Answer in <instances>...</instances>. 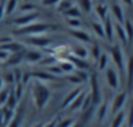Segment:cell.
Segmentation results:
<instances>
[{"label":"cell","instance_id":"obj_1","mask_svg":"<svg viewBox=\"0 0 133 127\" xmlns=\"http://www.w3.org/2000/svg\"><path fill=\"white\" fill-rule=\"evenodd\" d=\"M30 96H31V101L35 109L42 110L47 106L51 98V89L44 81L33 79L30 81Z\"/></svg>","mask_w":133,"mask_h":127},{"label":"cell","instance_id":"obj_2","mask_svg":"<svg viewBox=\"0 0 133 127\" xmlns=\"http://www.w3.org/2000/svg\"><path fill=\"white\" fill-rule=\"evenodd\" d=\"M56 26L52 24H47V22H33L30 25L22 26V28H17V30H15V34L21 35V37H30V35H41V34H47L51 30H55Z\"/></svg>","mask_w":133,"mask_h":127},{"label":"cell","instance_id":"obj_3","mask_svg":"<svg viewBox=\"0 0 133 127\" xmlns=\"http://www.w3.org/2000/svg\"><path fill=\"white\" fill-rule=\"evenodd\" d=\"M108 56L110 59H112L114 64H115V68L117 71H121L124 72L125 70V58H124V51L121 49L120 45H112L110 49H108Z\"/></svg>","mask_w":133,"mask_h":127},{"label":"cell","instance_id":"obj_4","mask_svg":"<svg viewBox=\"0 0 133 127\" xmlns=\"http://www.w3.org/2000/svg\"><path fill=\"white\" fill-rule=\"evenodd\" d=\"M89 84H90V89L88 90L90 97H91V101H93V105L97 106L101 101H102V89H101V85H99V80H98V76L95 74H91L89 76Z\"/></svg>","mask_w":133,"mask_h":127},{"label":"cell","instance_id":"obj_5","mask_svg":"<svg viewBox=\"0 0 133 127\" xmlns=\"http://www.w3.org/2000/svg\"><path fill=\"white\" fill-rule=\"evenodd\" d=\"M54 42V39L46 34H41V35H30V37H25V43L30 45L34 49H39V50H44L46 47H48L51 43Z\"/></svg>","mask_w":133,"mask_h":127},{"label":"cell","instance_id":"obj_6","mask_svg":"<svg viewBox=\"0 0 133 127\" xmlns=\"http://www.w3.org/2000/svg\"><path fill=\"white\" fill-rule=\"evenodd\" d=\"M39 13L35 11V12H30V13H22L18 17L13 19L11 21L12 25H15L16 28H22V26H26V25H30L33 22H37L39 20Z\"/></svg>","mask_w":133,"mask_h":127},{"label":"cell","instance_id":"obj_7","mask_svg":"<svg viewBox=\"0 0 133 127\" xmlns=\"http://www.w3.org/2000/svg\"><path fill=\"white\" fill-rule=\"evenodd\" d=\"M127 102H128V92H127V90H121V92H119V93L114 97L112 102L110 104V113L116 114L117 111L124 110Z\"/></svg>","mask_w":133,"mask_h":127},{"label":"cell","instance_id":"obj_8","mask_svg":"<svg viewBox=\"0 0 133 127\" xmlns=\"http://www.w3.org/2000/svg\"><path fill=\"white\" fill-rule=\"evenodd\" d=\"M104 75H106V81L107 85L112 89V90H117L120 88V75L117 72V70L115 67L108 66L104 70Z\"/></svg>","mask_w":133,"mask_h":127},{"label":"cell","instance_id":"obj_9","mask_svg":"<svg viewBox=\"0 0 133 127\" xmlns=\"http://www.w3.org/2000/svg\"><path fill=\"white\" fill-rule=\"evenodd\" d=\"M108 11L111 13V16L114 17V20L116 21V24H123L124 20H125V16H124V8L120 3H112L108 5Z\"/></svg>","mask_w":133,"mask_h":127},{"label":"cell","instance_id":"obj_10","mask_svg":"<svg viewBox=\"0 0 133 127\" xmlns=\"http://www.w3.org/2000/svg\"><path fill=\"white\" fill-rule=\"evenodd\" d=\"M102 24H103V30H104V39L112 43L115 41V22L108 16L104 21H102Z\"/></svg>","mask_w":133,"mask_h":127},{"label":"cell","instance_id":"obj_11","mask_svg":"<svg viewBox=\"0 0 133 127\" xmlns=\"http://www.w3.org/2000/svg\"><path fill=\"white\" fill-rule=\"evenodd\" d=\"M97 106H98L97 113H95L97 120H98L99 124H102V123L107 119V117H108V114H110V102H108L107 100H106V101H101Z\"/></svg>","mask_w":133,"mask_h":127},{"label":"cell","instance_id":"obj_12","mask_svg":"<svg viewBox=\"0 0 133 127\" xmlns=\"http://www.w3.org/2000/svg\"><path fill=\"white\" fill-rule=\"evenodd\" d=\"M43 52L38 49H25L24 51V60L30 63V64H35V63H39V60L42 59Z\"/></svg>","mask_w":133,"mask_h":127},{"label":"cell","instance_id":"obj_13","mask_svg":"<svg viewBox=\"0 0 133 127\" xmlns=\"http://www.w3.org/2000/svg\"><path fill=\"white\" fill-rule=\"evenodd\" d=\"M81 92H82V88H81V87H76L75 89L69 90L68 93L65 94V97L63 98V101H61V104H60V107H61V109H68L69 105L75 101V98H76Z\"/></svg>","mask_w":133,"mask_h":127},{"label":"cell","instance_id":"obj_14","mask_svg":"<svg viewBox=\"0 0 133 127\" xmlns=\"http://www.w3.org/2000/svg\"><path fill=\"white\" fill-rule=\"evenodd\" d=\"M128 115H129V111H125V110L117 111L116 114H114L110 127H124L128 120Z\"/></svg>","mask_w":133,"mask_h":127},{"label":"cell","instance_id":"obj_15","mask_svg":"<svg viewBox=\"0 0 133 127\" xmlns=\"http://www.w3.org/2000/svg\"><path fill=\"white\" fill-rule=\"evenodd\" d=\"M97 17H98V21H104L108 16H110V11H108V5L104 3V2H99L97 5L93 7Z\"/></svg>","mask_w":133,"mask_h":127},{"label":"cell","instance_id":"obj_16","mask_svg":"<svg viewBox=\"0 0 133 127\" xmlns=\"http://www.w3.org/2000/svg\"><path fill=\"white\" fill-rule=\"evenodd\" d=\"M71 55L75 58H80V59H88L89 58V49L85 47L82 43L75 45L71 50H69Z\"/></svg>","mask_w":133,"mask_h":127},{"label":"cell","instance_id":"obj_17","mask_svg":"<svg viewBox=\"0 0 133 127\" xmlns=\"http://www.w3.org/2000/svg\"><path fill=\"white\" fill-rule=\"evenodd\" d=\"M71 35L77 39L80 43H91V37L88 32L82 30V29H72L71 30Z\"/></svg>","mask_w":133,"mask_h":127},{"label":"cell","instance_id":"obj_18","mask_svg":"<svg viewBox=\"0 0 133 127\" xmlns=\"http://www.w3.org/2000/svg\"><path fill=\"white\" fill-rule=\"evenodd\" d=\"M25 51V50H24ZM24 51H18V52H12L9 54L8 59L5 60V64L9 67H18V64L24 62Z\"/></svg>","mask_w":133,"mask_h":127},{"label":"cell","instance_id":"obj_19","mask_svg":"<svg viewBox=\"0 0 133 127\" xmlns=\"http://www.w3.org/2000/svg\"><path fill=\"white\" fill-rule=\"evenodd\" d=\"M86 93H88V90H86V89H82V92L75 98V101L69 105L68 109H69L71 111H81V109H82V104H84V100H85Z\"/></svg>","mask_w":133,"mask_h":127},{"label":"cell","instance_id":"obj_20","mask_svg":"<svg viewBox=\"0 0 133 127\" xmlns=\"http://www.w3.org/2000/svg\"><path fill=\"white\" fill-rule=\"evenodd\" d=\"M66 59H69L72 62V64L75 66L76 70H80V71H88L90 64H89V62L86 59H80V58H75L72 55H69Z\"/></svg>","mask_w":133,"mask_h":127},{"label":"cell","instance_id":"obj_21","mask_svg":"<svg viewBox=\"0 0 133 127\" xmlns=\"http://www.w3.org/2000/svg\"><path fill=\"white\" fill-rule=\"evenodd\" d=\"M57 64H59L63 75H69V74L75 72V70H76L69 59H61V62H57Z\"/></svg>","mask_w":133,"mask_h":127},{"label":"cell","instance_id":"obj_22","mask_svg":"<svg viewBox=\"0 0 133 127\" xmlns=\"http://www.w3.org/2000/svg\"><path fill=\"white\" fill-rule=\"evenodd\" d=\"M95 62H97V66H98V71H104L110 66V56H108L107 52L102 51Z\"/></svg>","mask_w":133,"mask_h":127},{"label":"cell","instance_id":"obj_23","mask_svg":"<svg viewBox=\"0 0 133 127\" xmlns=\"http://www.w3.org/2000/svg\"><path fill=\"white\" fill-rule=\"evenodd\" d=\"M115 38H117L123 45L128 43L127 35H125V32H124V28H123V24H116L115 22Z\"/></svg>","mask_w":133,"mask_h":127},{"label":"cell","instance_id":"obj_24","mask_svg":"<svg viewBox=\"0 0 133 127\" xmlns=\"http://www.w3.org/2000/svg\"><path fill=\"white\" fill-rule=\"evenodd\" d=\"M77 4H78L77 7L80 8V11L84 13H90L94 7L93 0H77Z\"/></svg>","mask_w":133,"mask_h":127},{"label":"cell","instance_id":"obj_25","mask_svg":"<svg viewBox=\"0 0 133 127\" xmlns=\"http://www.w3.org/2000/svg\"><path fill=\"white\" fill-rule=\"evenodd\" d=\"M123 28H124V32H125V35H127V41H128V45L132 42V38H133V25H132V21L129 19H125L124 22H123Z\"/></svg>","mask_w":133,"mask_h":127},{"label":"cell","instance_id":"obj_26","mask_svg":"<svg viewBox=\"0 0 133 127\" xmlns=\"http://www.w3.org/2000/svg\"><path fill=\"white\" fill-rule=\"evenodd\" d=\"M81 11H80V8L77 7V5H72L69 9H66L63 15H64V17L65 19H80L81 17Z\"/></svg>","mask_w":133,"mask_h":127},{"label":"cell","instance_id":"obj_27","mask_svg":"<svg viewBox=\"0 0 133 127\" xmlns=\"http://www.w3.org/2000/svg\"><path fill=\"white\" fill-rule=\"evenodd\" d=\"M90 26H91V29H93V32H94V34H95L97 37L104 38V30H103V24H102V21H91Z\"/></svg>","mask_w":133,"mask_h":127},{"label":"cell","instance_id":"obj_28","mask_svg":"<svg viewBox=\"0 0 133 127\" xmlns=\"http://www.w3.org/2000/svg\"><path fill=\"white\" fill-rule=\"evenodd\" d=\"M5 16H9L15 13V11L18 7V0H5Z\"/></svg>","mask_w":133,"mask_h":127},{"label":"cell","instance_id":"obj_29","mask_svg":"<svg viewBox=\"0 0 133 127\" xmlns=\"http://www.w3.org/2000/svg\"><path fill=\"white\" fill-rule=\"evenodd\" d=\"M55 63H57V58H56V56H54V55H43V56H42V59L39 60V64H41V66H43L44 68H46V67H48V66L55 64Z\"/></svg>","mask_w":133,"mask_h":127},{"label":"cell","instance_id":"obj_30","mask_svg":"<svg viewBox=\"0 0 133 127\" xmlns=\"http://www.w3.org/2000/svg\"><path fill=\"white\" fill-rule=\"evenodd\" d=\"M22 120H24V115H22V111L20 113H15V117L12 118V120L8 123L7 127H21L22 126Z\"/></svg>","mask_w":133,"mask_h":127},{"label":"cell","instance_id":"obj_31","mask_svg":"<svg viewBox=\"0 0 133 127\" xmlns=\"http://www.w3.org/2000/svg\"><path fill=\"white\" fill-rule=\"evenodd\" d=\"M17 11L20 12V15H22V13H30V12H35V5H34L33 3H29V2H26V3H22L20 7H17Z\"/></svg>","mask_w":133,"mask_h":127},{"label":"cell","instance_id":"obj_32","mask_svg":"<svg viewBox=\"0 0 133 127\" xmlns=\"http://www.w3.org/2000/svg\"><path fill=\"white\" fill-rule=\"evenodd\" d=\"M72 5H73V3L71 2V0H60V2H59V4H57L55 8H56V11H57V12H60V13H64L66 9H69Z\"/></svg>","mask_w":133,"mask_h":127},{"label":"cell","instance_id":"obj_33","mask_svg":"<svg viewBox=\"0 0 133 127\" xmlns=\"http://www.w3.org/2000/svg\"><path fill=\"white\" fill-rule=\"evenodd\" d=\"M24 89H25V87H24L21 83L15 84L13 88H12V93L15 94V97H16L18 101H20V100L22 98V96H24Z\"/></svg>","mask_w":133,"mask_h":127},{"label":"cell","instance_id":"obj_34","mask_svg":"<svg viewBox=\"0 0 133 127\" xmlns=\"http://www.w3.org/2000/svg\"><path fill=\"white\" fill-rule=\"evenodd\" d=\"M18 100L15 97V94L12 93V89H11V93H9V96H8V100H7V102H5V105L4 106H7V107H9V109H13V110H16V107H17V105H18Z\"/></svg>","mask_w":133,"mask_h":127},{"label":"cell","instance_id":"obj_35","mask_svg":"<svg viewBox=\"0 0 133 127\" xmlns=\"http://www.w3.org/2000/svg\"><path fill=\"white\" fill-rule=\"evenodd\" d=\"M46 71H47L50 75H52L54 77H57V76H61V75H63V72H61V70H60V67H59L57 63H55V64H52V66L46 67Z\"/></svg>","mask_w":133,"mask_h":127},{"label":"cell","instance_id":"obj_36","mask_svg":"<svg viewBox=\"0 0 133 127\" xmlns=\"http://www.w3.org/2000/svg\"><path fill=\"white\" fill-rule=\"evenodd\" d=\"M9 93H11V88H8V87H4L2 90H0V107H3L5 105Z\"/></svg>","mask_w":133,"mask_h":127},{"label":"cell","instance_id":"obj_37","mask_svg":"<svg viewBox=\"0 0 133 127\" xmlns=\"http://www.w3.org/2000/svg\"><path fill=\"white\" fill-rule=\"evenodd\" d=\"M75 123H76V120L73 118H64V119L57 120L56 127H72Z\"/></svg>","mask_w":133,"mask_h":127},{"label":"cell","instance_id":"obj_38","mask_svg":"<svg viewBox=\"0 0 133 127\" xmlns=\"http://www.w3.org/2000/svg\"><path fill=\"white\" fill-rule=\"evenodd\" d=\"M65 22L71 29H81V20L80 19H65Z\"/></svg>","mask_w":133,"mask_h":127},{"label":"cell","instance_id":"obj_39","mask_svg":"<svg viewBox=\"0 0 133 127\" xmlns=\"http://www.w3.org/2000/svg\"><path fill=\"white\" fill-rule=\"evenodd\" d=\"M66 80H68L71 84H75V85H81L84 81L78 77V75L76 74V72H72V74H69V75H66Z\"/></svg>","mask_w":133,"mask_h":127},{"label":"cell","instance_id":"obj_40","mask_svg":"<svg viewBox=\"0 0 133 127\" xmlns=\"http://www.w3.org/2000/svg\"><path fill=\"white\" fill-rule=\"evenodd\" d=\"M101 52H102V49L99 47V45H91V49L89 50V55H91L93 56V59H98V56L101 55Z\"/></svg>","mask_w":133,"mask_h":127},{"label":"cell","instance_id":"obj_41","mask_svg":"<svg viewBox=\"0 0 133 127\" xmlns=\"http://www.w3.org/2000/svg\"><path fill=\"white\" fill-rule=\"evenodd\" d=\"M3 81L4 84H8V85H15V76H13V72L12 71H8L3 75Z\"/></svg>","mask_w":133,"mask_h":127},{"label":"cell","instance_id":"obj_42","mask_svg":"<svg viewBox=\"0 0 133 127\" xmlns=\"http://www.w3.org/2000/svg\"><path fill=\"white\" fill-rule=\"evenodd\" d=\"M33 80V76H31V72L29 71H22V76H21V84L24 87H26L30 81Z\"/></svg>","mask_w":133,"mask_h":127},{"label":"cell","instance_id":"obj_43","mask_svg":"<svg viewBox=\"0 0 133 127\" xmlns=\"http://www.w3.org/2000/svg\"><path fill=\"white\" fill-rule=\"evenodd\" d=\"M13 76H15V84L17 83H21V76H22V70H20L18 67H16L13 71Z\"/></svg>","mask_w":133,"mask_h":127},{"label":"cell","instance_id":"obj_44","mask_svg":"<svg viewBox=\"0 0 133 127\" xmlns=\"http://www.w3.org/2000/svg\"><path fill=\"white\" fill-rule=\"evenodd\" d=\"M60 0H42L41 4L44 5V7H56L59 4Z\"/></svg>","mask_w":133,"mask_h":127},{"label":"cell","instance_id":"obj_45","mask_svg":"<svg viewBox=\"0 0 133 127\" xmlns=\"http://www.w3.org/2000/svg\"><path fill=\"white\" fill-rule=\"evenodd\" d=\"M8 56H9V52L8 51H5V50H3V49H0V63H5V60L8 59Z\"/></svg>","mask_w":133,"mask_h":127},{"label":"cell","instance_id":"obj_46","mask_svg":"<svg viewBox=\"0 0 133 127\" xmlns=\"http://www.w3.org/2000/svg\"><path fill=\"white\" fill-rule=\"evenodd\" d=\"M12 41H13V38H12V37H8V35L0 37V47H2V46H5L7 43H9V42H12Z\"/></svg>","mask_w":133,"mask_h":127},{"label":"cell","instance_id":"obj_47","mask_svg":"<svg viewBox=\"0 0 133 127\" xmlns=\"http://www.w3.org/2000/svg\"><path fill=\"white\" fill-rule=\"evenodd\" d=\"M56 124H57V118H54V119H51V120L43 123L42 127H56Z\"/></svg>","mask_w":133,"mask_h":127},{"label":"cell","instance_id":"obj_48","mask_svg":"<svg viewBox=\"0 0 133 127\" xmlns=\"http://www.w3.org/2000/svg\"><path fill=\"white\" fill-rule=\"evenodd\" d=\"M4 5H5V0H3V2L0 3V21H2L5 16V7Z\"/></svg>","mask_w":133,"mask_h":127},{"label":"cell","instance_id":"obj_49","mask_svg":"<svg viewBox=\"0 0 133 127\" xmlns=\"http://www.w3.org/2000/svg\"><path fill=\"white\" fill-rule=\"evenodd\" d=\"M121 3H123L125 7H132V4H133V0H121Z\"/></svg>","mask_w":133,"mask_h":127},{"label":"cell","instance_id":"obj_50","mask_svg":"<svg viewBox=\"0 0 133 127\" xmlns=\"http://www.w3.org/2000/svg\"><path fill=\"white\" fill-rule=\"evenodd\" d=\"M0 127H4V118H3V111L0 107Z\"/></svg>","mask_w":133,"mask_h":127},{"label":"cell","instance_id":"obj_51","mask_svg":"<svg viewBox=\"0 0 133 127\" xmlns=\"http://www.w3.org/2000/svg\"><path fill=\"white\" fill-rule=\"evenodd\" d=\"M4 85H5V84H4V81H3V79H2V77H0V90H2V89L4 88Z\"/></svg>","mask_w":133,"mask_h":127},{"label":"cell","instance_id":"obj_52","mask_svg":"<svg viewBox=\"0 0 133 127\" xmlns=\"http://www.w3.org/2000/svg\"><path fill=\"white\" fill-rule=\"evenodd\" d=\"M42 124H43V123H41V122H38V123H34V124H33L31 127H42Z\"/></svg>","mask_w":133,"mask_h":127},{"label":"cell","instance_id":"obj_53","mask_svg":"<svg viewBox=\"0 0 133 127\" xmlns=\"http://www.w3.org/2000/svg\"><path fill=\"white\" fill-rule=\"evenodd\" d=\"M72 127H82V124H80V123H77V122H76V123H75Z\"/></svg>","mask_w":133,"mask_h":127},{"label":"cell","instance_id":"obj_54","mask_svg":"<svg viewBox=\"0 0 133 127\" xmlns=\"http://www.w3.org/2000/svg\"><path fill=\"white\" fill-rule=\"evenodd\" d=\"M34 2H42V0H34Z\"/></svg>","mask_w":133,"mask_h":127},{"label":"cell","instance_id":"obj_55","mask_svg":"<svg viewBox=\"0 0 133 127\" xmlns=\"http://www.w3.org/2000/svg\"><path fill=\"white\" fill-rule=\"evenodd\" d=\"M0 68H2V63H0Z\"/></svg>","mask_w":133,"mask_h":127},{"label":"cell","instance_id":"obj_56","mask_svg":"<svg viewBox=\"0 0 133 127\" xmlns=\"http://www.w3.org/2000/svg\"><path fill=\"white\" fill-rule=\"evenodd\" d=\"M102 2H103V0H102Z\"/></svg>","mask_w":133,"mask_h":127}]
</instances>
